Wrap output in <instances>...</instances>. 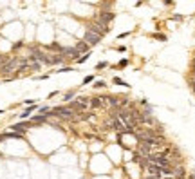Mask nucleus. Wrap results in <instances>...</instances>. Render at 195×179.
Instances as JSON below:
<instances>
[{
    "label": "nucleus",
    "instance_id": "9b49d317",
    "mask_svg": "<svg viewBox=\"0 0 195 179\" xmlns=\"http://www.w3.org/2000/svg\"><path fill=\"white\" fill-rule=\"evenodd\" d=\"M173 176H175L177 179H183V177H184V168H183V167L175 168V170H173Z\"/></svg>",
    "mask_w": 195,
    "mask_h": 179
},
{
    "label": "nucleus",
    "instance_id": "0eeeda50",
    "mask_svg": "<svg viewBox=\"0 0 195 179\" xmlns=\"http://www.w3.org/2000/svg\"><path fill=\"white\" fill-rule=\"evenodd\" d=\"M112 127H114L116 130H119V132H126V129H125L123 121H121L117 116H114V118H112Z\"/></svg>",
    "mask_w": 195,
    "mask_h": 179
},
{
    "label": "nucleus",
    "instance_id": "f257e3e1",
    "mask_svg": "<svg viewBox=\"0 0 195 179\" xmlns=\"http://www.w3.org/2000/svg\"><path fill=\"white\" fill-rule=\"evenodd\" d=\"M148 159V163H152V165H157V167H161V168H172V161L168 159V157H164L163 154H152V156H148L146 157Z\"/></svg>",
    "mask_w": 195,
    "mask_h": 179
},
{
    "label": "nucleus",
    "instance_id": "423d86ee",
    "mask_svg": "<svg viewBox=\"0 0 195 179\" xmlns=\"http://www.w3.org/2000/svg\"><path fill=\"white\" fill-rule=\"evenodd\" d=\"M67 107L71 108L72 112H76V110H83V108H87L89 105H87V103H81V101H71Z\"/></svg>",
    "mask_w": 195,
    "mask_h": 179
},
{
    "label": "nucleus",
    "instance_id": "a211bd4d",
    "mask_svg": "<svg viewBox=\"0 0 195 179\" xmlns=\"http://www.w3.org/2000/svg\"><path fill=\"white\" fill-rule=\"evenodd\" d=\"M105 67H107V62H99L98 63V69H105Z\"/></svg>",
    "mask_w": 195,
    "mask_h": 179
},
{
    "label": "nucleus",
    "instance_id": "b1692460",
    "mask_svg": "<svg viewBox=\"0 0 195 179\" xmlns=\"http://www.w3.org/2000/svg\"><path fill=\"white\" fill-rule=\"evenodd\" d=\"M125 36H128V33H121V35L117 36V38H119V40H123V38H125Z\"/></svg>",
    "mask_w": 195,
    "mask_h": 179
},
{
    "label": "nucleus",
    "instance_id": "4be33fe9",
    "mask_svg": "<svg viewBox=\"0 0 195 179\" xmlns=\"http://www.w3.org/2000/svg\"><path fill=\"white\" fill-rule=\"evenodd\" d=\"M25 105H29V107L35 105V100H25Z\"/></svg>",
    "mask_w": 195,
    "mask_h": 179
},
{
    "label": "nucleus",
    "instance_id": "7ed1b4c3",
    "mask_svg": "<svg viewBox=\"0 0 195 179\" xmlns=\"http://www.w3.org/2000/svg\"><path fill=\"white\" fill-rule=\"evenodd\" d=\"M112 20H114V13H110V11H101V13H99V16H98V20H96V24H99V25L107 27V25H109V22H112Z\"/></svg>",
    "mask_w": 195,
    "mask_h": 179
},
{
    "label": "nucleus",
    "instance_id": "f03ea898",
    "mask_svg": "<svg viewBox=\"0 0 195 179\" xmlns=\"http://www.w3.org/2000/svg\"><path fill=\"white\" fill-rule=\"evenodd\" d=\"M18 63H20V60H16V58H13V60H5V62L2 63V67H0V72L9 74L11 71L18 69Z\"/></svg>",
    "mask_w": 195,
    "mask_h": 179
},
{
    "label": "nucleus",
    "instance_id": "bb28decb",
    "mask_svg": "<svg viewBox=\"0 0 195 179\" xmlns=\"http://www.w3.org/2000/svg\"><path fill=\"white\" fill-rule=\"evenodd\" d=\"M146 179H154V177H146Z\"/></svg>",
    "mask_w": 195,
    "mask_h": 179
},
{
    "label": "nucleus",
    "instance_id": "6ab92c4d",
    "mask_svg": "<svg viewBox=\"0 0 195 179\" xmlns=\"http://www.w3.org/2000/svg\"><path fill=\"white\" fill-rule=\"evenodd\" d=\"M69 71H72V69L71 67H62L60 71H56V72H69Z\"/></svg>",
    "mask_w": 195,
    "mask_h": 179
},
{
    "label": "nucleus",
    "instance_id": "4468645a",
    "mask_svg": "<svg viewBox=\"0 0 195 179\" xmlns=\"http://www.w3.org/2000/svg\"><path fill=\"white\" fill-rule=\"evenodd\" d=\"M89 56H90V54L87 53V54H83V56H79V58H78V60H76V62H78V63H83V62H87V58H89Z\"/></svg>",
    "mask_w": 195,
    "mask_h": 179
},
{
    "label": "nucleus",
    "instance_id": "20e7f679",
    "mask_svg": "<svg viewBox=\"0 0 195 179\" xmlns=\"http://www.w3.org/2000/svg\"><path fill=\"white\" fill-rule=\"evenodd\" d=\"M83 42H87L89 45H98V43L101 42V38H99L98 35H94V33H90V31H87V33H85V40H83Z\"/></svg>",
    "mask_w": 195,
    "mask_h": 179
},
{
    "label": "nucleus",
    "instance_id": "ddd939ff",
    "mask_svg": "<svg viewBox=\"0 0 195 179\" xmlns=\"http://www.w3.org/2000/svg\"><path fill=\"white\" fill-rule=\"evenodd\" d=\"M114 83H117V85H125V87H128V83H126V81H123V80H121V78H114Z\"/></svg>",
    "mask_w": 195,
    "mask_h": 179
},
{
    "label": "nucleus",
    "instance_id": "aec40b11",
    "mask_svg": "<svg viewBox=\"0 0 195 179\" xmlns=\"http://www.w3.org/2000/svg\"><path fill=\"white\" fill-rule=\"evenodd\" d=\"M94 87H98V89H101V87H105V83L103 81H96V85Z\"/></svg>",
    "mask_w": 195,
    "mask_h": 179
},
{
    "label": "nucleus",
    "instance_id": "412c9836",
    "mask_svg": "<svg viewBox=\"0 0 195 179\" xmlns=\"http://www.w3.org/2000/svg\"><path fill=\"white\" fill-rule=\"evenodd\" d=\"M154 38H157V40H166V36L164 35H154Z\"/></svg>",
    "mask_w": 195,
    "mask_h": 179
},
{
    "label": "nucleus",
    "instance_id": "39448f33",
    "mask_svg": "<svg viewBox=\"0 0 195 179\" xmlns=\"http://www.w3.org/2000/svg\"><path fill=\"white\" fill-rule=\"evenodd\" d=\"M29 125H33L31 121H22V123H16V125H13L11 129H13V132H16V134H24L25 130H27V127Z\"/></svg>",
    "mask_w": 195,
    "mask_h": 179
},
{
    "label": "nucleus",
    "instance_id": "5701e85b",
    "mask_svg": "<svg viewBox=\"0 0 195 179\" xmlns=\"http://www.w3.org/2000/svg\"><path fill=\"white\" fill-rule=\"evenodd\" d=\"M117 51H119V53H125V51H126V47H123V45H119V47H117Z\"/></svg>",
    "mask_w": 195,
    "mask_h": 179
},
{
    "label": "nucleus",
    "instance_id": "1a4fd4ad",
    "mask_svg": "<svg viewBox=\"0 0 195 179\" xmlns=\"http://www.w3.org/2000/svg\"><path fill=\"white\" fill-rule=\"evenodd\" d=\"M35 108H36V105H31V107H29V108H25V110H24V112L20 114V118H22V119H25V118H29V116H31V112H33Z\"/></svg>",
    "mask_w": 195,
    "mask_h": 179
},
{
    "label": "nucleus",
    "instance_id": "dca6fc26",
    "mask_svg": "<svg viewBox=\"0 0 195 179\" xmlns=\"http://www.w3.org/2000/svg\"><path fill=\"white\" fill-rule=\"evenodd\" d=\"M74 94H76L74 91H69V92L65 94V101H67V100H71V98H74Z\"/></svg>",
    "mask_w": 195,
    "mask_h": 179
},
{
    "label": "nucleus",
    "instance_id": "6e6552de",
    "mask_svg": "<svg viewBox=\"0 0 195 179\" xmlns=\"http://www.w3.org/2000/svg\"><path fill=\"white\" fill-rule=\"evenodd\" d=\"M74 49H76L78 53H87V49H89V43H87V42H79V43L74 47Z\"/></svg>",
    "mask_w": 195,
    "mask_h": 179
},
{
    "label": "nucleus",
    "instance_id": "9d476101",
    "mask_svg": "<svg viewBox=\"0 0 195 179\" xmlns=\"http://www.w3.org/2000/svg\"><path fill=\"white\" fill-rule=\"evenodd\" d=\"M89 103H90V107L98 108V107H101V103H103V101H101V98H92Z\"/></svg>",
    "mask_w": 195,
    "mask_h": 179
},
{
    "label": "nucleus",
    "instance_id": "393cba45",
    "mask_svg": "<svg viewBox=\"0 0 195 179\" xmlns=\"http://www.w3.org/2000/svg\"><path fill=\"white\" fill-rule=\"evenodd\" d=\"M192 87H193V91H195V81H193V83H192Z\"/></svg>",
    "mask_w": 195,
    "mask_h": 179
},
{
    "label": "nucleus",
    "instance_id": "2eb2a0df",
    "mask_svg": "<svg viewBox=\"0 0 195 179\" xmlns=\"http://www.w3.org/2000/svg\"><path fill=\"white\" fill-rule=\"evenodd\" d=\"M126 65H128V60H126V58L119 60V63H117V67H126Z\"/></svg>",
    "mask_w": 195,
    "mask_h": 179
},
{
    "label": "nucleus",
    "instance_id": "f8f14e48",
    "mask_svg": "<svg viewBox=\"0 0 195 179\" xmlns=\"http://www.w3.org/2000/svg\"><path fill=\"white\" fill-rule=\"evenodd\" d=\"M40 67H42V65H40L38 62H35V63H31V65H29V69H31V71H40Z\"/></svg>",
    "mask_w": 195,
    "mask_h": 179
},
{
    "label": "nucleus",
    "instance_id": "a878e982",
    "mask_svg": "<svg viewBox=\"0 0 195 179\" xmlns=\"http://www.w3.org/2000/svg\"><path fill=\"white\" fill-rule=\"evenodd\" d=\"M190 179H195V176H190Z\"/></svg>",
    "mask_w": 195,
    "mask_h": 179
},
{
    "label": "nucleus",
    "instance_id": "f3484780",
    "mask_svg": "<svg viewBox=\"0 0 195 179\" xmlns=\"http://www.w3.org/2000/svg\"><path fill=\"white\" fill-rule=\"evenodd\" d=\"M94 80V76H85V80H83V83H90Z\"/></svg>",
    "mask_w": 195,
    "mask_h": 179
}]
</instances>
